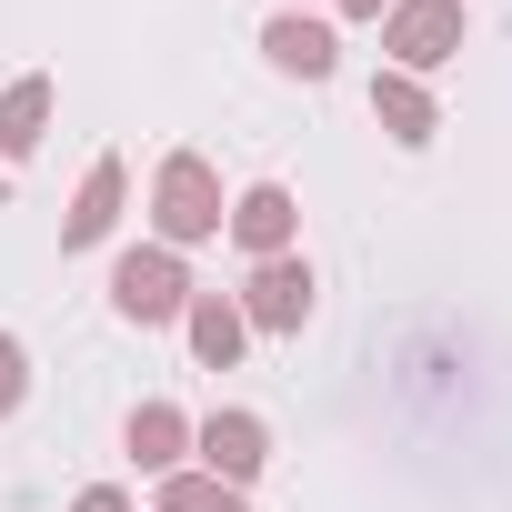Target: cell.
Wrapping results in <instances>:
<instances>
[{
    "label": "cell",
    "mask_w": 512,
    "mask_h": 512,
    "mask_svg": "<svg viewBox=\"0 0 512 512\" xmlns=\"http://www.w3.org/2000/svg\"><path fill=\"white\" fill-rule=\"evenodd\" d=\"M151 221H161V251L221 231V181H211L201 151H171V161H161V181H151Z\"/></svg>",
    "instance_id": "1"
},
{
    "label": "cell",
    "mask_w": 512,
    "mask_h": 512,
    "mask_svg": "<svg viewBox=\"0 0 512 512\" xmlns=\"http://www.w3.org/2000/svg\"><path fill=\"white\" fill-rule=\"evenodd\" d=\"M111 312H121V322H181V312H191L181 251H161V241L121 251V262H111Z\"/></svg>",
    "instance_id": "2"
},
{
    "label": "cell",
    "mask_w": 512,
    "mask_h": 512,
    "mask_svg": "<svg viewBox=\"0 0 512 512\" xmlns=\"http://www.w3.org/2000/svg\"><path fill=\"white\" fill-rule=\"evenodd\" d=\"M382 51H392V71H442L452 51H462V0H392L382 11Z\"/></svg>",
    "instance_id": "3"
},
{
    "label": "cell",
    "mask_w": 512,
    "mask_h": 512,
    "mask_svg": "<svg viewBox=\"0 0 512 512\" xmlns=\"http://www.w3.org/2000/svg\"><path fill=\"white\" fill-rule=\"evenodd\" d=\"M191 452H201V472L211 482H251V472H262L272 462V422L262 412H211V422H191Z\"/></svg>",
    "instance_id": "4"
},
{
    "label": "cell",
    "mask_w": 512,
    "mask_h": 512,
    "mask_svg": "<svg viewBox=\"0 0 512 512\" xmlns=\"http://www.w3.org/2000/svg\"><path fill=\"white\" fill-rule=\"evenodd\" d=\"M241 322L251 332H302L312 322V262H251V282H241Z\"/></svg>",
    "instance_id": "5"
},
{
    "label": "cell",
    "mask_w": 512,
    "mask_h": 512,
    "mask_svg": "<svg viewBox=\"0 0 512 512\" xmlns=\"http://www.w3.org/2000/svg\"><path fill=\"white\" fill-rule=\"evenodd\" d=\"M221 231L251 251V262H282V251H292V231H302V201H292L282 181H262V191H241V201L221 211Z\"/></svg>",
    "instance_id": "6"
},
{
    "label": "cell",
    "mask_w": 512,
    "mask_h": 512,
    "mask_svg": "<svg viewBox=\"0 0 512 512\" xmlns=\"http://www.w3.org/2000/svg\"><path fill=\"white\" fill-rule=\"evenodd\" d=\"M121 191H131V171L101 151V161L81 171V201H71V221H61V251H91V241H111V221H121Z\"/></svg>",
    "instance_id": "7"
},
{
    "label": "cell",
    "mask_w": 512,
    "mask_h": 512,
    "mask_svg": "<svg viewBox=\"0 0 512 512\" xmlns=\"http://www.w3.org/2000/svg\"><path fill=\"white\" fill-rule=\"evenodd\" d=\"M262 51H272V71H292V81H332V61H342V41H332L312 11H282V21L262 31Z\"/></svg>",
    "instance_id": "8"
},
{
    "label": "cell",
    "mask_w": 512,
    "mask_h": 512,
    "mask_svg": "<svg viewBox=\"0 0 512 512\" xmlns=\"http://www.w3.org/2000/svg\"><path fill=\"white\" fill-rule=\"evenodd\" d=\"M41 131H51V71H21L0 91V161H31Z\"/></svg>",
    "instance_id": "9"
},
{
    "label": "cell",
    "mask_w": 512,
    "mask_h": 512,
    "mask_svg": "<svg viewBox=\"0 0 512 512\" xmlns=\"http://www.w3.org/2000/svg\"><path fill=\"white\" fill-rule=\"evenodd\" d=\"M181 322H191V352H201L211 372H231V362H241V342H251V322H241V302H231V292H191V312H181Z\"/></svg>",
    "instance_id": "10"
},
{
    "label": "cell",
    "mask_w": 512,
    "mask_h": 512,
    "mask_svg": "<svg viewBox=\"0 0 512 512\" xmlns=\"http://www.w3.org/2000/svg\"><path fill=\"white\" fill-rule=\"evenodd\" d=\"M372 121H382L392 141H432V131H442V111H432V91H422L412 71H382V81H372Z\"/></svg>",
    "instance_id": "11"
},
{
    "label": "cell",
    "mask_w": 512,
    "mask_h": 512,
    "mask_svg": "<svg viewBox=\"0 0 512 512\" xmlns=\"http://www.w3.org/2000/svg\"><path fill=\"white\" fill-rule=\"evenodd\" d=\"M131 452H141V472H181V452H191V412L141 402V412H131Z\"/></svg>",
    "instance_id": "12"
},
{
    "label": "cell",
    "mask_w": 512,
    "mask_h": 512,
    "mask_svg": "<svg viewBox=\"0 0 512 512\" xmlns=\"http://www.w3.org/2000/svg\"><path fill=\"white\" fill-rule=\"evenodd\" d=\"M161 512H251V502L211 472H161Z\"/></svg>",
    "instance_id": "13"
},
{
    "label": "cell",
    "mask_w": 512,
    "mask_h": 512,
    "mask_svg": "<svg viewBox=\"0 0 512 512\" xmlns=\"http://www.w3.org/2000/svg\"><path fill=\"white\" fill-rule=\"evenodd\" d=\"M21 402H31V352L0 332V412H21Z\"/></svg>",
    "instance_id": "14"
},
{
    "label": "cell",
    "mask_w": 512,
    "mask_h": 512,
    "mask_svg": "<svg viewBox=\"0 0 512 512\" xmlns=\"http://www.w3.org/2000/svg\"><path fill=\"white\" fill-rule=\"evenodd\" d=\"M71 512H131V502H121V492H111V482H91V492H81V502H71Z\"/></svg>",
    "instance_id": "15"
},
{
    "label": "cell",
    "mask_w": 512,
    "mask_h": 512,
    "mask_svg": "<svg viewBox=\"0 0 512 512\" xmlns=\"http://www.w3.org/2000/svg\"><path fill=\"white\" fill-rule=\"evenodd\" d=\"M342 11H352V21H382V11H392V0H342Z\"/></svg>",
    "instance_id": "16"
},
{
    "label": "cell",
    "mask_w": 512,
    "mask_h": 512,
    "mask_svg": "<svg viewBox=\"0 0 512 512\" xmlns=\"http://www.w3.org/2000/svg\"><path fill=\"white\" fill-rule=\"evenodd\" d=\"M292 11H302V0H292Z\"/></svg>",
    "instance_id": "17"
}]
</instances>
